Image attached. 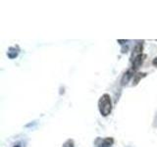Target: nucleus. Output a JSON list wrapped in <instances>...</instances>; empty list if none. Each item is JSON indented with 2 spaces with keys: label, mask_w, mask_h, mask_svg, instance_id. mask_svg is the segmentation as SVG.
<instances>
[{
  "label": "nucleus",
  "mask_w": 157,
  "mask_h": 147,
  "mask_svg": "<svg viewBox=\"0 0 157 147\" xmlns=\"http://www.w3.org/2000/svg\"><path fill=\"white\" fill-rule=\"evenodd\" d=\"M146 76V74L145 73H139V74H136V75H134V85H136V83L137 82H139L140 81V78L141 77H145Z\"/></svg>",
  "instance_id": "423d86ee"
},
{
  "label": "nucleus",
  "mask_w": 157,
  "mask_h": 147,
  "mask_svg": "<svg viewBox=\"0 0 157 147\" xmlns=\"http://www.w3.org/2000/svg\"><path fill=\"white\" fill-rule=\"evenodd\" d=\"M62 147H74V141L72 139H69L63 144Z\"/></svg>",
  "instance_id": "0eeeda50"
},
{
  "label": "nucleus",
  "mask_w": 157,
  "mask_h": 147,
  "mask_svg": "<svg viewBox=\"0 0 157 147\" xmlns=\"http://www.w3.org/2000/svg\"><path fill=\"white\" fill-rule=\"evenodd\" d=\"M132 75H134V74H132V71H128L125 75H124V77H123V80H122V85H125L126 83L130 81V78L132 77Z\"/></svg>",
  "instance_id": "39448f33"
},
{
  "label": "nucleus",
  "mask_w": 157,
  "mask_h": 147,
  "mask_svg": "<svg viewBox=\"0 0 157 147\" xmlns=\"http://www.w3.org/2000/svg\"><path fill=\"white\" fill-rule=\"evenodd\" d=\"M98 109L102 116H108L112 111V102L110 99V96L108 94H103L99 101H98Z\"/></svg>",
  "instance_id": "f257e3e1"
},
{
  "label": "nucleus",
  "mask_w": 157,
  "mask_h": 147,
  "mask_svg": "<svg viewBox=\"0 0 157 147\" xmlns=\"http://www.w3.org/2000/svg\"><path fill=\"white\" fill-rule=\"evenodd\" d=\"M152 64H153V66H155V67H157V57L154 59L153 61H152Z\"/></svg>",
  "instance_id": "6e6552de"
},
{
  "label": "nucleus",
  "mask_w": 157,
  "mask_h": 147,
  "mask_svg": "<svg viewBox=\"0 0 157 147\" xmlns=\"http://www.w3.org/2000/svg\"><path fill=\"white\" fill-rule=\"evenodd\" d=\"M146 57V55H144V54H140V55L136 56L134 60H132V70H137L140 66L141 64L144 63V58Z\"/></svg>",
  "instance_id": "f03ea898"
},
{
  "label": "nucleus",
  "mask_w": 157,
  "mask_h": 147,
  "mask_svg": "<svg viewBox=\"0 0 157 147\" xmlns=\"http://www.w3.org/2000/svg\"><path fill=\"white\" fill-rule=\"evenodd\" d=\"M19 51H20V49H19L18 46L10 47V48H9V50H8V52H7V55H8L9 58L14 59V58H16V57L18 56Z\"/></svg>",
  "instance_id": "7ed1b4c3"
},
{
  "label": "nucleus",
  "mask_w": 157,
  "mask_h": 147,
  "mask_svg": "<svg viewBox=\"0 0 157 147\" xmlns=\"http://www.w3.org/2000/svg\"><path fill=\"white\" fill-rule=\"evenodd\" d=\"M112 143H113V139L110 138V137H108V138H104L101 140L99 147H110Z\"/></svg>",
  "instance_id": "20e7f679"
},
{
  "label": "nucleus",
  "mask_w": 157,
  "mask_h": 147,
  "mask_svg": "<svg viewBox=\"0 0 157 147\" xmlns=\"http://www.w3.org/2000/svg\"><path fill=\"white\" fill-rule=\"evenodd\" d=\"M14 147H21V146H20V145H15Z\"/></svg>",
  "instance_id": "1a4fd4ad"
}]
</instances>
